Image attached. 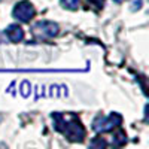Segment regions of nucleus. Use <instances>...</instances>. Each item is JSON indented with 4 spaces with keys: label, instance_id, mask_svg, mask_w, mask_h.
Wrapping results in <instances>:
<instances>
[{
    "label": "nucleus",
    "instance_id": "obj_10",
    "mask_svg": "<svg viewBox=\"0 0 149 149\" xmlns=\"http://www.w3.org/2000/svg\"><path fill=\"white\" fill-rule=\"evenodd\" d=\"M140 5H142V0H136V2L133 3V10L139 9V8H140Z\"/></svg>",
    "mask_w": 149,
    "mask_h": 149
},
{
    "label": "nucleus",
    "instance_id": "obj_8",
    "mask_svg": "<svg viewBox=\"0 0 149 149\" xmlns=\"http://www.w3.org/2000/svg\"><path fill=\"white\" fill-rule=\"evenodd\" d=\"M106 145H107V143H106L102 137H97L95 140L91 142V146H106Z\"/></svg>",
    "mask_w": 149,
    "mask_h": 149
},
{
    "label": "nucleus",
    "instance_id": "obj_1",
    "mask_svg": "<svg viewBox=\"0 0 149 149\" xmlns=\"http://www.w3.org/2000/svg\"><path fill=\"white\" fill-rule=\"evenodd\" d=\"M54 121V128L60 131L63 136L70 140V142H82L85 137V128L82 125L81 119L74 113H55L51 115Z\"/></svg>",
    "mask_w": 149,
    "mask_h": 149
},
{
    "label": "nucleus",
    "instance_id": "obj_6",
    "mask_svg": "<svg viewBox=\"0 0 149 149\" xmlns=\"http://www.w3.org/2000/svg\"><path fill=\"white\" fill-rule=\"evenodd\" d=\"M127 142V134L124 133L122 130H119L115 136H113V140H112V143H113L115 146H124Z\"/></svg>",
    "mask_w": 149,
    "mask_h": 149
},
{
    "label": "nucleus",
    "instance_id": "obj_7",
    "mask_svg": "<svg viewBox=\"0 0 149 149\" xmlns=\"http://www.w3.org/2000/svg\"><path fill=\"white\" fill-rule=\"evenodd\" d=\"M63 8L69 9V10H76L79 8V0H60Z\"/></svg>",
    "mask_w": 149,
    "mask_h": 149
},
{
    "label": "nucleus",
    "instance_id": "obj_11",
    "mask_svg": "<svg viewBox=\"0 0 149 149\" xmlns=\"http://www.w3.org/2000/svg\"><path fill=\"white\" fill-rule=\"evenodd\" d=\"M113 2H115V3H122L124 0H113Z\"/></svg>",
    "mask_w": 149,
    "mask_h": 149
},
{
    "label": "nucleus",
    "instance_id": "obj_2",
    "mask_svg": "<svg viewBox=\"0 0 149 149\" xmlns=\"http://www.w3.org/2000/svg\"><path fill=\"white\" fill-rule=\"evenodd\" d=\"M122 122V116L119 113H110L109 116L98 115L93 122V130L95 133H107L112 131L115 127H119Z\"/></svg>",
    "mask_w": 149,
    "mask_h": 149
},
{
    "label": "nucleus",
    "instance_id": "obj_5",
    "mask_svg": "<svg viewBox=\"0 0 149 149\" xmlns=\"http://www.w3.org/2000/svg\"><path fill=\"white\" fill-rule=\"evenodd\" d=\"M5 33H6L8 39L14 43H18L24 39V30L18 26V24H10V26H8L5 29Z\"/></svg>",
    "mask_w": 149,
    "mask_h": 149
},
{
    "label": "nucleus",
    "instance_id": "obj_4",
    "mask_svg": "<svg viewBox=\"0 0 149 149\" xmlns=\"http://www.w3.org/2000/svg\"><path fill=\"white\" fill-rule=\"evenodd\" d=\"M36 10H34V6L29 2V0H21L18 2L12 10V15L14 18H17L18 21L21 22H30V19L34 17Z\"/></svg>",
    "mask_w": 149,
    "mask_h": 149
},
{
    "label": "nucleus",
    "instance_id": "obj_3",
    "mask_svg": "<svg viewBox=\"0 0 149 149\" xmlns=\"http://www.w3.org/2000/svg\"><path fill=\"white\" fill-rule=\"evenodd\" d=\"M58 33H60V27L54 21H39L33 26V36L39 40L54 39Z\"/></svg>",
    "mask_w": 149,
    "mask_h": 149
},
{
    "label": "nucleus",
    "instance_id": "obj_9",
    "mask_svg": "<svg viewBox=\"0 0 149 149\" xmlns=\"http://www.w3.org/2000/svg\"><path fill=\"white\" fill-rule=\"evenodd\" d=\"M88 2L97 8H103V5H104V0H88Z\"/></svg>",
    "mask_w": 149,
    "mask_h": 149
}]
</instances>
